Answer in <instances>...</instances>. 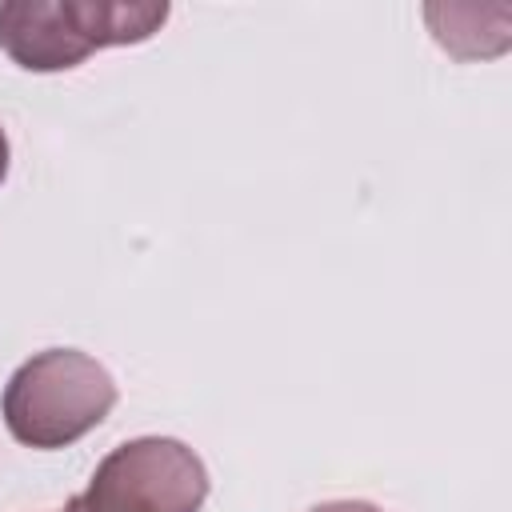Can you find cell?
<instances>
[{
	"label": "cell",
	"instance_id": "obj_1",
	"mask_svg": "<svg viewBox=\"0 0 512 512\" xmlns=\"http://www.w3.org/2000/svg\"><path fill=\"white\" fill-rule=\"evenodd\" d=\"M116 404V380L80 348H48L24 360L4 384L0 412L28 448H68L88 436Z\"/></svg>",
	"mask_w": 512,
	"mask_h": 512
},
{
	"label": "cell",
	"instance_id": "obj_2",
	"mask_svg": "<svg viewBox=\"0 0 512 512\" xmlns=\"http://www.w3.org/2000/svg\"><path fill=\"white\" fill-rule=\"evenodd\" d=\"M208 496L204 460L172 436H140L112 448L84 492L92 512H200Z\"/></svg>",
	"mask_w": 512,
	"mask_h": 512
},
{
	"label": "cell",
	"instance_id": "obj_3",
	"mask_svg": "<svg viewBox=\"0 0 512 512\" xmlns=\"http://www.w3.org/2000/svg\"><path fill=\"white\" fill-rule=\"evenodd\" d=\"M0 48L28 72H64L96 52L84 0H4Z\"/></svg>",
	"mask_w": 512,
	"mask_h": 512
},
{
	"label": "cell",
	"instance_id": "obj_4",
	"mask_svg": "<svg viewBox=\"0 0 512 512\" xmlns=\"http://www.w3.org/2000/svg\"><path fill=\"white\" fill-rule=\"evenodd\" d=\"M308 512H380V508L368 500H328V504H316Z\"/></svg>",
	"mask_w": 512,
	"mask_h": 512
},
{
	"label": "cell",
	"instance_id": "obj_5",
	"mask_svg": "<svg viewBox=\"0 0 512 512\" xmlns=\"http://www.w3.org/2000/svg\"><path fill=\"white\" fill-rule=\"evenodd\" d=\"M4 176H8V136L0 128V184H4Z\"/></svg>",
	"mask_w": 512,
	"mask_h": 512
},
{
	"label": "cell",
	"instance_id": "obj_6",
	"mask_svg": "<svg viewBox=\"0 0 512 512\" xmlns=\"http://www.w3.org/2000/svg\"><path fill=\"white\" fill-rule=\"evenodd\" d=\"M60 512H92V508L84 504V496H72V500H68V504L60 508Z\"/></svg>",
	"mask_w": 512,
	"mask_h": 512
}]
</instances>
